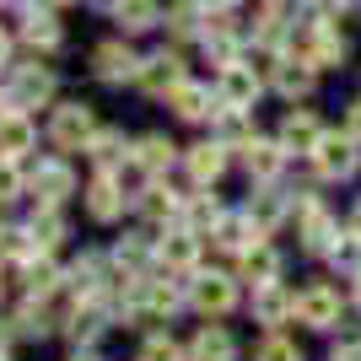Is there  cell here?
<instances>
[{"mask_svg": "<svg viewBox=\"0 0 361 361\" xmlns=\"http://www.w3.org/2000/svg\"><path fill=\"white\" fill-rule=\"evenodd\" d=\"M6 60H11V38L0 32V71H6Z\"/></svg>", "mask_w": 361, "mask_h": 361, "instance_id": "f35d334b", "label": "cell"}, {"mask_svg": "<svg viewBox=\"0 0 361 361\" xmlns=\"http://www.w3.org/2000/svg\"><path fill=\"white\" fill-rule=\"evenodd\" d=\"M108 16H114L124 32H146V27L162 22V6H157V0H108Z\"/></svg>", "mask_w": 361, "mask_h": 361, "instance_id": "5bb4252c", "label": "cell"}, {"mask_svg": "<svg viewBox=\"0 0 361 361\" xmlns=\"http://www.w3.org/2000/svg\"><path fill=\"white\" fill-rule=\"evenodd\" d=\"M248 173H254L259 183H270L275 173H281V162H286V146H281V140H248Z\"/></svg>", "mask_w": 361, "mask_h": 361, "instance_id": "ac0fdd59", "label": "cell"}, {"mask_svg": "<svg viewBox=\"0 0 361 361\" xmlns=\"http://www.w3.org/2000/svg\"><path fill=\"white\" fill-rule=\"evenodd\" d=\"M22 151H32V124L22 108H11L0 114V157H22Z\"/></svg>", "mask_w": 361, "mask_h": 361, "instance_id": "d6986e66", "label": "cell"}, {"mask_svg": "<svg viewBox=\"0 0 361 361\" xmlns=\"http://www.w3.org/2000/svg\"><path fill=\"white\" fill-rule=\"evenodd\" d=\"M221 221V205H216V200H189V232H195V226H216Z\"/></svg>", "mask_w": 361, "mask_h": 361, "instance_id": "1f68e13d", "label": "cell"}, {"mask_svg": "<svg viewBox=\"0 0 361 361\" xmlns=\"http://www.w3.org/2000/svg\"><path fill=\"white\" fill-rule=\"evenodd\" d=\"M183 81V60L173 54V49H157V54H146L140 60V75H135V87L151 92V97H167V92Z\"/></svg>", "mask_w": 361, "mask_h": 361, "instance_id": "5b68a950", "label": "cell"}, {"mask_svg": "<svg viewBox=\"0 0 361 361\" xmlns=\"http://www.w3.org/2000/svg\"><path fill=\"white\" fill-rule=\"evenodd\" d=\"M318 140H324V124H318L307 108H291L286 124H281V146H286V151H302V157H313Z\"/></svg>", "mask_w": 361, "mask_h": 361, "instance_id": "7c38bea8", "label": "cell"}, {"mask_svg": "<svg viewBox=\"0 0 361 361\" xmlns=\"http://www.w3.org/2000/svg\"><path fill=\"white\" fill-rule=\"evenodd\" d=\"M259 361H302V350L291 345V340H281V334H270V340L259 345Z\"/></svg>", "mask_w": 361, "mask_h": 361, "instance_id": "f546056e", "label": "cell"}, {"mask_svg": "<svg viewBox=\"0 0 361 361\" xmlns=\"http://www.w3.org/2000/svg\"><path fill=\"white\" fill-rule=\"evenodd\" d=\"M297 318L307 329H334V324H340V291L334 286H307L297 297Z\"/></svg>", "mask_w": 361, "mask_h": 361, "instance_id": "ba28073f", "label": "cell"}, {"mask_svg": "<svg viewBox=\"0 0 361 361\" xmlns=\"http://www.w3.org/2000/svg\"><path fill=\"white\" fill-rule=\"evenodd\" d=\"M140 361H183V350L167 340V334H157V340H146L140 345Z\"/></svg>", "mask_w": 361, "mask_h": 361, "instance_id": "4dcf8cb0", "label": "cell"}, {"mask_svg": "<svg viewBox=\"0 0 361 361\" xmlns=\"http://www.w3.org/2000/svg\"><path fill=\"white\" fill-rule=\"evenodd\" d=\"M189 302H195L200 313H211V318H221V313H232V302H238V286H232V275H195V286H189Z\"/></svg>", "mask_w": 361, "mask_h": 361, "instance_id": "52a82bcc", "label": "cell"}, {"mask_svg": "<svg viewBox=\"0 0 361 361\" xmlns=\"http://www.w3.org/2000/svg\"><path fill=\"white\" fill-rule=\"evenodd\" d=\"M32 189L44 195V205H60V200L75 189V178H71V167H65V162H38V173H32Z\"/></svg>", "mask_w": 361, "mask_h": 361, "instance_id": "e0dca14e", "label": "cell"}, {"mask_svg": "<svg viewBox=\"0 0 361 361\" xmlns=\"http://www.w3.org/2000/svg\"><path fill=\"white\" fill-rule=\"evenodd\" d=\"M71 361H97V356H92V350H87V356H71Z\"/></svg>", "mask_w": 361, "mask_h": 361, "instance_id": "60d3db41", "label": "cell"}, {"mask_svg": "<svg viewBox=\"0 0 361 361\" xmlns=\"http://www.w3.org/2000/svg\"><path fill=\"white\" fill-rule=\"evenodd\" d=\"M329 361H361V345H345V350H334Z\"/></svg>", "mask_w": 361, "mask_h": 361, "instance_id": "74e56055", "label": "cell"}, {"mask_svg": "<svg viewBox=\"0 0 361 361\" xmlns=\"http://www.w3.org/2000/svg\"><path fill=\"white\" fill-rule=\"evenodd\" d=\"M162 259L173 264V270H189V264L200 259V238L189 232V226H183V232H173V238L162 243Z\"/></svg>", "mask_w": 361, "mask_h": 361, "instance_id": "d4e9b609", "label": "cell"}, {"mask_svg": "<svg viewBox=\"0 0 361 361\" xmlns=\"http://www.w3.org/2000/svg\"><path fill=\"white\" fill-rule=\"evenodd\" d=\"M54 281H60V275H54V264H49V259L27 264V297H49V291H54Z\"/></svg>", "mask_w": 361, "mask_h": 361, "instance_id": "f1b7e54d", "label": "cell"}, {"mask_svg": "<svg viewBox=\"0 0 361 361\" xmlns=\"http://www.w3.org/2000/svg\"><path fill=\"white\" fill-rule=\"evenodd\" d=\"M140 211H146L151 221H162V216H178V195H173V189H157V183H151L146 195H140Z\"/></svg>", "mask_w": 361, "mask_h": 361, "instance_id": "484cf974", "label": "cell"}, {"mask_svg": "<svg viewBox=\"0 0 361 361\" xmlns=\"http://www.w3.org/2000/svg\"><path fill=\"white\" fill-rule=\"evenodd\" d=\"M340 6H361V0H340Z\"/></svg>", "mask_w": 361, "mask_h": 361, "instance_id": "7bdbcfd3", "label": "cell"}, {"mask_svg": "<svg viewBox=\"0 0 361 361\" xmlns=\"http://www.w3.org/2000/svg\"><path fill=\"white\" fill-rule=\"evenodd\" d=\"M345 32L334 27V22H318V27H307L302 32V60H313L318 71H329V65H340L345 60Z\"/></svg>", "mask_w": 361, "mask_h": 361, "instance_id": "8992f818", "label": "cell"}, {"mask_svg": "<svg viewBox=\"0 0 361 361\" xmlns=\"http://www.w3.org/2000/svg\"><path fill=\"white\" fill-rule=\"evenodd\" d=\"M87 211H92V221H119L124 216V183L114 178V173H97V178H92Z\"/></svg>", "mask_w": 361, "mask_h": 361, "instance_id": "8fae6325", "label": "cell"}, {"mask_svg": "<svg viewBox=\"0 0 361 361\" xmlns=\"http://www.w3.org/2000/svg\"><path fill=\"white\" fill-rule=\"evenodd\" d=\"M183 162H189V178L195 183H216L226 173V146L221 140H200V146H189Z\"/></svg>", "mask_w": 361, "mask_h": 361, "instance_id": "4fadbf2b", "label": "cell"}, {"mask_svg": "<svg viewBox=\"0 0 361 361\" xmlns=\"http://www.w3.org/2000/svg\"><path fill=\"white\" fill-rule=\"evenodd\" d=\"M216 97H221V108H248L259 103V71L248 60H232V65H221V81H216Z\"/></svg>", "mask_w": 361, "mask_h": 361, "instance_id": "7a4b0ae2", "label": "cell"}, {"mask_svg": "<svg viewBox=\"0 0 361 361\" xmlns=\"http://www.w3.org/2000/svg\"><path fill=\"white\" fill-rule=\"evenodd\" d=\"M65 238V221L54 211H44V216H32V248H54V243Z\"/></svg>", "mask_w": 361, "mask_h": 361, "instance_id": "83f0119b", "label": "cell"}, {"mask_svg": "<svg viewBox=\"0 0 361 361\" xmlns=\"http://www.w3.org/2000/svg\"><path fill=\"white\" fill-rule=\"evenodd\" d=\"M173 157H178V146L167 135H140L135 140V162L146 167V173H162V167H173Z\"/></svg>", "mask_w": 361, "mask_h": 361, "instance_id": "603a6c76", "label": "cell"}, {"mask_svg": "<svg viewBox=\"0 0 361 361\" xmlns=\"http://www.w3.org/2000/svg\"><path fill=\"white\" fill-rule=\"evenodd\" d=\"M350 232H356V238H361V205H356V216H350Z\"/></svg>", "mask_w": 361, "mask_h": 361, "instance_id": "ab89813d", "label": "cell"}, {"mask_svg": "<svg viewBox=\"0 0 361 361\" xmlns=\"http://www.w3.org/2000/svg\"><path fill=\"white\" fill-rule=\"evenodd\" d=\"M92 135H97V119H92L87 103H60L54 108V119H49V140L60 151H87Z\"/></svg>", "mask_w": 361, "mask_h": 361, "instance_id": "6da1fadb", "label": "cell"}, {"mask_svg": "<svg viewBox=\"0 0 361 361\" xmlns=\"http://www.w3.org/2000/svg\"><path fill=\"white\" fill-rule=\"evenodd\" d=\"M22 195V173L11 167V157H0V200H16Z\"/></svg>", "mask_w": 361, "mask_h": 361, "instance_id": "d6a6232c", "label": "cell"}, {"mask_svg": "<svg viewBox=\"0 0 361 361\" xmlns=\"http://www.w3.org/2000/svg\"><path fill=\"white\" fill-rule=\"evenodd\" d=\"M281 205H286V200L275 195V189H264V195H254V200H248V216H254V221L264 226V232H270V226L281 221Z\"/></svg>", "mask_w": 361, "mask_h": 361, "instance_id": "4316f807", "label": "cell"}, {"mask_svg": "<svg viewBox=\"0 0 361 361\" xmlns=\"http://www.w3.org/2000/svg\"><path fill=\"white\" fill-rule=\"evenodd\" d=\"M140 254H146L140 243H119V248H114V259H119V264H140Z\"/></svg>", "mask_w": 361, "mask_h": 361, "instance_id": "e575fe53", "label": "cell"}, {"mask_svg": "<svg viewBox=\"0 0 361 361\" xmlns=\"http://www.w3.org/2000/svg\"><path fill=\"white\" fill-rule=\"evenodd\" d=\"M345 124H350V135L361 140V103H350V119H345Z\"/></svg>", "mask_w": 361, "mask_h": 361, "instance_id": "8d00e7d4", "label": "cell"}, {"mask_svg": "<svg viewBox=\"0 0 361 361\" xmlns=\"http://www.w3.org/2000/svg\"><path fill=\"white\" fill-rule=\"evenodd\" d=\"M87 151H92V162L103 167V173H114V167L124 162V135H119V130H97Z\"/></svg>", "mask_w": 361, "mask_h": 361, "instance_id": "cb8c5ba5", "label": "cell"}, {"mask_svg": "<svg viewBox=\"0 0 361 361\" xmlns=\"http://www.w3.org/2000/svg\"><path fill=\"white\" fill-rule=\"evenodd\" d=\"M49 97H54V71H44V65H22V71L11 75V103L16 108L49 103Z\"/></svg>", "mask_w": 361, "mask_h": 361, "instance_id": "30bf717a", "label": "cell"}, {"mask_svg": "<svg viewBox=\"0 0 361 361\" xmlns=\"http://www.w3.org/2000/svg\"><path fill=\"white\" fill-rule=\"evenodd\" d=\"M238 259H243V281H248V286H270V281H281V254L264 248V243H254V248L238 254Z\"/></svg>", "mask_w": 361, "mask_h": 361, "instance_id": "9a60e30c", "label": "cell"}, {"mask_svg": "<svg viewBox=\"0 0 361 361\" xmlns=\"http://www.w3.org/2000/svg\"><path fill=\"white\" fill-rule=\"evenodd\" d=\"M146 302L157 307V313H173V307H178V291L173 286H146Z\"/></svg>", "mask_w": 361, "mask_h": 361, "instance_id": "836d02e7", "label": "cell"}, {"mask_svg": "<svg viewBox=\"0 0 361 361\" xmlns=\"http://www.w3.org/2000/svg\"><path fill=\"white\" fill-rule=\"evenodd\" d=\"M167 108H173V114H178V119H211L216 108H221V97H216L211 87H200V81H178V87L167 92Z\"/></svg>", "mask_w": 361, "mask_h": 361, "instance_id": "9c48e42d", "label": "cell"}, {"mask_svg": "<svg viewBox=\"0 0 361 361\" xmlns=\"http://www.w3.org/2000/svg\"><path fill=\"white\" fill-rule=\"evenodd\" d=\"M22 38H27L32 49H54L60 44V22L49 11H38V6H22Z\"/></svg>", "mask_w": 361, "mask_h": 361, "instance_id": "44dd1931", "label": "cell"}, {"mask_svg": "<svg viewBox=\"0 0 361 361\" xmlns=\"http://www.w3.org/2000/svg\"><path fill=\"white\" fill-rule=\"evenodd\" d=\"M92 71H97V81H108V87H124V81H135L140 75V60H135V49L130 44H97L92 49Z\"/></svg>", "mask_w": 361, "mask_h": 361, "instance_id": "3957f363", "label": "cell"}, {"mask_svg": "<svg viewBox=\"0 0 361 361\" xmlns=\"http://www.w3.org/2000/svg\"><path fill=\"white\" fill-rule=\"evenodd\" d=\"M356 146H361V140L350 135V130H345V135H324V140H318V151H313V167L324 173V178H350L356 162H361Z\"/></svg>", "mask_w": 361, "mask_h": 361, "instance_id": "277c9868", "label": "cell"}, {"mask_svg": "<svg viewBox=\"0 0 361 361\" xmlns=\"http://www.w3.org/2000/svg\"><path fill=\"white\" fill-rule=\"evenodd\" d=\"M254 307L264 324H281L286 313H297V297H286L281 291V281H270V286H254Z\"/></svg>", "mask_w": 361, "mask_h": 361, "instance_id": "7402d4cb", "label": "cell"}, {"mask_svg": "<svg viewBox=\"0 0 361 361\" xmlns=\"http://www.w3.org/2000/svg\"><path fill=\"white\" fill-rule=\"evenodd\" d=\"M313 75H318L313 60H281L275 65V87L286 92V97H307V92H313Z\"/></svg>", "mask_w": 361, "mask_h": 361, "instance_id": "ffe728a7", "label": "cell"}, {"mask_svg": "<svg viewBox=\"0 0 361 361\" xmlns=\"http://www.w3.org/2000/svg\"><path fill=\"white\" fill-rule=\"evenodd\" d=\"M205 6V16H221V11H232V0H200Z\"/></svg>", "mask_w": 361, "mask_h": 361, "instance_id": "d590c367", "label": "cell"}, {"mask_svg": "<svg viewBox=\"0 0 361 361\" xmlns=\"http://www.w3.org/2000/svg\"><path fill=\"white\" fill-rule=\"evenodd\" d=\"M356 302H361V275H356Z\"/></svg>", "mask_w": 361, "mask_h": 361, "instance_id": "b9f144b4", "label": "cell"}, {"mask_svg": "<svg viewBox=\"0 0 361 361\" xmlns=\"http://www.w3.org/2000/svg\"><path fill=\"white\" fill-rule=\"evenodd\" d=\"M232 356H238V345H232V334L221 324H205L195 334V345H189V361H232Z\"/></svg>", "mask_w": 361, "mask_h": 361, "instance_id": "2e32d148", "label": "cell"}]
</instances>
